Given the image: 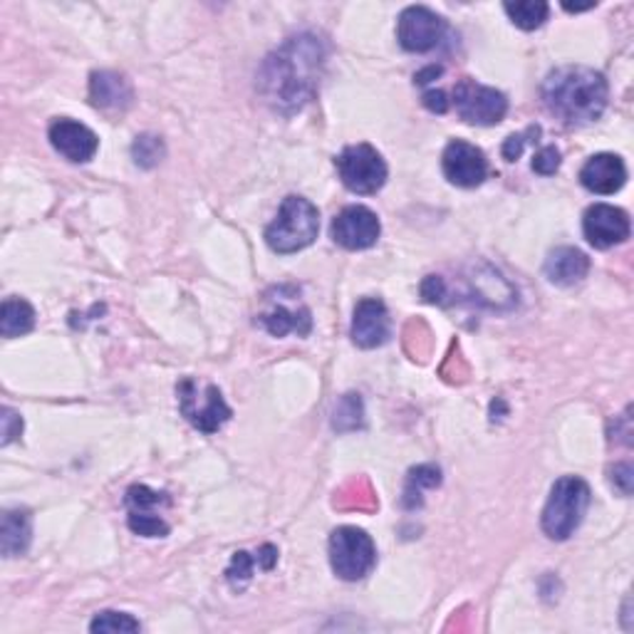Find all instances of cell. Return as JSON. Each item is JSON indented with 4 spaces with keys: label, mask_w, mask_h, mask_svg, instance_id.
I'll use <instances>...</instances> for the list:
<instances>
[{
    "label": "cell",
    "mask_w": 634,
    "mask_h": 634,
    "mask_svg": "<svg viewBox=\"0 0 634 634\" xmlns=\"http://www.w3.org/2000/svg\"><path fill=\"white\" fill-rule=\"evenodd\" d=\"M624 182H627V166L618 154H607V151L591 157L580 169V184L593 194L612 196L622 189Z\"/></svg>",
    "instance_id": "obj_17"
},
{
    "label": "cell",
    "mask_w": 634,
    "mask_h": 634,
    "mask_svg": "<svg viewBox=\"0 0 634 634\" xmlns=\"http://www.w3.org/2000/svg\"><path fill=\"white\" fill-rule=\"evenodd\" d=\"M391 325L387 306L380 298H364L357 302L352 318V343L362 350H374L389 339Z\"/></svg>",
    "instance_id": "obj_15"
},
{
    "label": "cell",
    "mask_w": 634,
    "mask_h": 634,
    "mask_svg": "<svg viewBox=\"0 0 634 634\" xmlns=\"http://www.w3.org/2000/svg\"><path fill=\"white\" fill-rule=\"evenodd\" d=\"M278 298L268 296V310L258 315V325L265 327L273 337H285L288 333H296L300 337L310 335L312 330V315L310 310L302 306L300 300L288 302L290 296H285L288 288H278Z\"/></svg>",
    "instance_id": "obj_13"
},
{
    "label": "cell",
    "mask_w": 634,
    "mask_h": 634,
    "mask_svg": "<svg viewBox=\"0 0 634 634\" xmlns=\"http://www.w3.org/2000/svg\"><path fill=\"white\" fill-rule=\"evenodd\" d=\"M129 511L134 513H159V508L169 506V496L151 490L149 486H132L124 498Z\"/></svg>",
    "instance_id": "obj_26"
},
{
    "label": "cell",
    "mask_w": 634,
    "mask_h": 634,
    "mask_svg": "<svg viewBox=\"0 0 634 634\" xmlns=\"http://www.w3.org/2000/svg\"><path fill=\"white\" fill-rule=\"evenodd\" d=\"M21 434H23V419H21V414L13 412L11 407H5L3 409V439H0V444L8 446L11 442H15Z\"/></svg>",
    "instance_id": "obj_32"
},
{
    "label": "cell",
    "mask_w": 634,
    "mask_h": 634,
    "mask_svg": "<svg viewBox=\"0 0 634 634\" xmlns=\"http://www.w3.org/2000/svg\"><path fill=\"white\" fill-rule=\"evenodd\" d=\"M439 486H442L439 467L422 463V467L409 471L407 486H405V498H401V504H405V508H409V511H417V508H422V504H424V490H432V488H439Z\"/></svg>",
    "instance_id": "obj_22"
},
{
    "label": "cell",
    "mask_w": 634,
    "mask_h": 634,
    "mask_svg": "<svg viewBox=\"0 0 634 634\" xmlns=\"http://www.w3.org/2000/svg\"><path fill=\"white\" fill-rule=\"evenodd\" d=\"M469 300L488 310H511L518 302V296L513 285L501 273L488 265H478L473 268V275L469 278Z\"/></svg>",
    "instance_id": "obj_16"
},
{
    "label": "cell",
    "mask_w": 634,
    "mask_h": 634,
    "mask_svg": "<svg viewBox=\"0 0 634 634\" xmlns=\"http://www.w3.org/2000/svg\"><path fill=\"white\" fill-rule=\"evenodd\" d=\"M543 271H546V278L552 285L570 288V285L580 283L587 273H591V258H587L583 251H577V248L562 246V248H556V251H550Z\"/></svg>",
    "instance_id": "obj_19"
},
{
    "label": "cell",
    "mask_w": 634,
    "mask_h": 634,
    "mask_svg": "<svg viewBox=\"0 0 634 634\" xmlns=\"http://www.w3.org/2000/svg\"><path fill=\"white\" fill-rule=\"evenodd\" d=\"M587 506H591V486L577 476H562L556 481L543 508V531L550 540H568L583 523Z\"/></svg>",
    "instance_id": "obj_4"
},
{
    "label": "cell",
    "mask_w": 634,
    "mask_h": 634,
    "mask_svg": "<svg viewBox=\"0 0 634 634\" xmlns=\"http://www.w3.org/2000/svg\"><path fill=\"white\" fill-rule=\"evenodd\" d=\"M89 630L92 632H139L141 624L139 620H134L127 612H100L97 618L89 622Z\"/></svg>",
    "instance_id": "obj_28"
},
{
    "label": "cell",
    "mask_w": 634,
    "mask_h": 634,
    "mask_svg": "<svg viewBox=\"0 0 634 634\" xmlns=\"http://www.w3.org/2000/svg\"><path fill=\"white\" fill-rule=\"evenodd\" d=\"M422 102L428 112H434V114H446L449 112V100H446V95L442 92V89H428V92H424L422 97Z\"/></svg>",
    "instance_id": "obj_35"
},
{
    "label": "cell",
    "mask_w": 634,
    "mask_h": 634,
    "mask_svg": "<svg viewBox=\"0 0 634 634\" xmlns=\"http://www.w3.org/2000/svg\"><path fill=\"white\" fill-rule=\"evenodd\" d=\"M444 176L461 189H476L488 176V159L478 147L463 139H453L442 154Z\"/></svg>",
    "instance_id": "obj_10"
},
{
    "label": "cell",
    "mask_w": 634,
    "mask_h": 634,
    "mask_svg": "<svg viewBox=\"0 0 634 634\" xmlns=\"http://www.w3.org/2000/svg\"><path fill=\"white\" fill-rule=\"evenodd\" d=\"M504 11L521 30H538L548 21L550 5L543 0H515V3H506Z\"/></svg>",
    "instance_id": "obj_23"
},
{
    "label": "cell",
    "mask_w": 634,
    "mask_h": 634,
    "mask_svg": "<svg viewBox=\"0 0 634 634\" xmlns=\"http://www.w3.org/2000/svg\"><path fill=\"white\" fill-rule=\"evenodd\" d=\"M320 234V213L302 196H288L281 203L278 216H275L265 228V244L271 251L288 256L298 253L302 248L315 244Z\"/></svg>",
    "instance_id": "obj_3"
},
{
    "label": "cell",
    "mask_w": 634,
    "mask_h": 634,
    "mask_svg": "<svg viewBox=\"0 0 634 634\" xmlns=\"http://www.w3.org/2000/svg\"><path fill=\"white\" fill-rule=\"evenodd\" d=\"M33 538V525H30V511L25 508H11L3 513V523H0V550L5 558L23 556L30 546Z\"/></svg>",
    "instance_id": "obj_20"
},
{
    "label": "cell",
    "mask_w": 634,
    "mask_h": 634,
    "mask_svg": "<svg viewBox=\"0 0 634 634\" xmlns=\"http://www.w3.org/2000/svg\"><path fill=\"white\" fill-rule=\"evenodd\" d=\"M343 184L352 194L372 196L387 184V164L382 154L370 145H352L335 159Z\"/></svg>",
    "instance_id": "obj_7"
},
{
    "label": "cell",
    "mask_w": 634,
    "mask_h": 634,
    "mask_svg": "<svg viewBox=\"0 0 634 634\" xmlns=\"http://www.w3.org/2000/svg\"><path fill=\"white\" fill-rule=\"evenodd\" d=\"M446 21L426 5H409L397 21V40L407 52H428L444 40Z\"/></svg>",
    "instance_id": "obj_9"
},
{
    "label": "cell",
    "mask_w": 634,
    "mask_h": 634,
    "mask_svg": "<svg viewBox=\"0 0 634 634\" xmlns=\"http://www.w3.org/2000/svg\"><path fill=\"white\" fill-rule=\"evenodd\" d=\"M632 476H634V471H632V463H618V467H614L612 471H610V481H612V486L620 490L622 496H630L632 494Z\"/></svg>",
    "instance_id": "obj_34"
},
{
    "label": "cell",
    "mask_w": 634,
    "mask_h": 634,
    "mask_svg": "<svg viewBox=\"0 0 634 634\" xmlns=\"http://www.w3.org/2000/svg\"><path fill=\"white\" fill-rule=\"evenodd\" d=\"M35 327V310L28 300L23 298H5L0 308V335L13 339L28 335Z\"/></svg>",
    "instance_id": "obj_21"
},
{
    "label": "cell",
    "mask_w": 634,
    "mask_h": 634,
    "mask_svg": "<svg viewBox=\"0 0 634 634\" xmlns=\"http://www.w3.org/2000/svg\"><path fill=\"white\" fill-rule=\"evenodd\" d=\"M327 45L315 33H298L265 58L258 87L263 100L283 114L300 112L318 95Z\"/></svg>",
    "instance_id": "obj_1"
},
{
    "label": "cell",
    "mask_w": 634,
    "mask_h": 634,
    "mask_svg": "<svg viewBox=\"0 0 634 634\" xmlns=\"http://www.w3.org/2000/svg\"><path fill=\"white\" fill-rule=\"evenodd\" d=\"M535 129H538V127H531L525 134H513V137H508V139H506V145H504V149H501L506 162H518V159H521L525 145H529V137H531V134H533Z\"/></svg>",
    "instance_id": "obj_33"
},
{
    "label": "cell",
    "mask_w": 634,
    "mask_h": 634,
    "mask_svg": "<svg viewBox=\"0 0 634 634\" xmlns=\"http://www.w3.org/2000/svg\"><path fill=\"white\" fill-rule=\"evenodd\" d=\"M129 531L141 535V538H166L169 523L159 513H134L129 511Z\"/></svg>",
    "instance_id": "obj_27"
},
{
    "label": "cell",
    "mask_w": 634,
    "mask_h": 634,
    "mask_svg": "<svg viewBox=\"0 0 634 634\" xmlns=\"http://www.w3.org/2000/svg\"><path fill=\"white\" fill-rule=\"evenodd\" d=\"M453 107H457L459 117L469 124H478V127H494V124L504 122L508 112V100L504 92L494 87L478 85L476 79H461L453 87Z\"/></svg>",
    "instance_id": "obj_8"
},
{
    "label": "cell",
    "mask_w": 634,
    "mask_h": 634,
    "mask_svg": "<svg viewBox=\"0 0 634 634\" xmlns=\"http://www.w3.org/2000/svg\"><path fill=\"white\" fill-rule=\"evenodd\" d=\"M164 154H166V147L162 137H157V134H141V137L134 139V145H132L134 164L141 169H154L159 162H162Z\"/></svg>",
    "instance_id": "obj_25"
},
{
    "label": "cell",
    "mask_w": 634,
    "mask_h": 634,
    "mask_svg": "<svg viewBox=\"0 0 634 634\" xmlns=\"http://www.w3.org/2000/svg\"><path fill=\"white\" fill-rule=\"evenodd\" d=\"M610 87L607 79L583 65H565L552 70L543 83V102L562 124L580 127L602 117Z\"/></svg>",
    "instance_id": "obj_2"
},
{
    "label": "cell",
    "mask_w": 634,
    "mask_h": 634,
    "mask_svg": "<svg viewBox=\"0 0 634 634\" xmlns=\"http://www.w3.org/2000/svg\"><path fill=\"white\" fill-rule=\"evenodd\" d=\"M333 426L337 432H355V428L364 426V409H362V399L360 395H345L337 401L335 407V419Z\"/></svg>",
    "instance_id": "obj_24"
},
{
    "label": "cell",
    "mask_w": 634,
    "mask_h": 634,
    "mask_svg": "<svg viewBox=\"0 0 634 634\" xmlns=\"http://www.w3.org/2000/svg\"><path fill=\"white\" fill-rule=\"evenodd\" d=\"M178 409L186 422L203 434H216L219 428L231 419V407L223 399L221 389L211 382H199L194 377H184L176 384Z\"/></svg>",
    "instance_id": "obj_5"
},
{
    "label": "cell",
    "mask_w": 634,
    "mask_h": 634,
    "mask_svg": "<svg viewBox=\"0 0 634 634\" xmlns=\"http://www.w3.org/2000/svg\"><path fill=\"white\" fill-rule=\"evenodd\" d=\"M419 290H422V298L428 306H446V298H449V285L442 275H426Z\"/></svg>",
    "instance_id": "obj_30"
},
{
    "label": "cell",
    "mask_w": 634,
    "mask_h": 634,
    "mask_svg": "<svg viewBox=\"0 0 634 634\" xmlns=\"http://www.w3.org/2000/svg\"><path fill=\"white\" fill-rule=\"evenodd\" d=\"M132 100L134 89L124 75L102 70V73H92V77H89V102H92L97 110L124 112L132 104Z\"/></svg>",
    "instance_id": "obj_18"
},
{
    "label": "cell",
    "mask_w": 634,
    "mask_h": 634,
    "mask_svg": "<svg viewBox=\"0 0 634 634\" xmlns=\"http://www.w3.org/2000/svg\"><path fill=\"white\" fill-rule=\"evenodd\" d=\"M442 73H444V67H439V65H428V67L422 70V73H417V75H414V83H417V85H428V83H432V79H436Z\"/></svg>",
    "instance_id": "obj_36"
},
{
    "label": "cell",
    "mask_w": 634,
    "mask_h": 634,
    "mask_svg": "<svg viewBox=\"0 0 634 634\" xmlns=\"http://www.w3.org/2000/svg\"><path fill=\"white\" fill-rule=\"evenodd\" d=\"M382 223L368 207H347L333 221V240L347 251H364L380 240Z\"/></svg>",
    "instance_id": "obj_11"
},
{
    "label": "cell",
    "mask_w": 634,
    "mask_h": 634,
    "mask_svg": "<svg viewBox=\"0 0 634 634\" xmlns=\"http://www.w3.org/2000/svg\"><path fill=\"white\" fill-rule=\"evenodd\" d=\"M48 137L52 149L73 164L89 162L97 154V149H100L97 134L75 120H55L50 124Z\"/></svg>",
    "instance_id": "obj_14"
},
{
    "label": "cell",
    "mask_w": 634,
    "mask_h": 634,
    "mask_svg": "<svg viewBox=\"0 0 634 634\" xmlns=\"http://www.w3.org/2000/svg\"><path fill=\"white\" fill-rule=\"evenodd\" d=\"M330 562L339 580L347 583H357L377 562V548L368 533L355 525H343V529L333 531L330 535Z\"/></svg>",
    "instance_id": "obj_6"
},
{
    "label": "cell",
    "mask_w": 634,
    "mask_h": 634,
    "mask_svg": "<svg viewBox=\"0 0 634 634\" xmlns=\"http://www.w3.org/2000/svg\"><path fill=\"white\" fill-rule=\"evenodd\" d=\"M583 234L587 244L600 248V251H607V248L620 246L630 238L632 223L627 211L610 207V203H595V207L585 211Z\"/></svg>",
    "instance_id": "obj_12"
},
{
    "label": "cell",
    "mask_w": 634,
    "mask_h": 634,
    "mask_svg": "<svg viewBox=\"0 0 634 634\" xmlns=\"http://www.w3.org/2000/svg\"><path fill=\"white\" fill-rule=\"evenodd\" d=\"M560 149L556 145H548L533 157V172L540 176H552L560 169Z\"/></svg>",
    "instance_id": "obj_31"
},
{
    "label": "cell",
    "mask_w": 634,
    "mask_h": 634,
    "mask_svg": "<svg viewBox=\"0 0 634 634\" xmlns=\"http://www.w3.org/2000/svg\"><path fill=\"white\" fill-rule=\"evenodd\" d=\"M256 565L261 568V562H258V556H251V552L240 550L234 556V560H231V565L226 570V580L236 587V591H240V587H244L248 580L253 577Z\"/></svg>",
    "instance_id": "obj_29"
}]
</instances>
